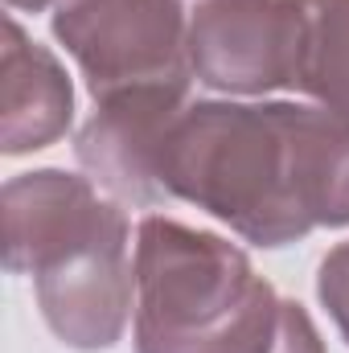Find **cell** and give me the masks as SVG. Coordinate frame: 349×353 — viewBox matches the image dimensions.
Masks as SVG:
<instances>
[{
    "mask_svg": "<svg viewBox=\"0 0 349 353\" xmlns=\"http://www.w3.org/2000/svg\"><path fill=\"white\" fill-rule=\"evenodd\" d=\"M54 33L87 70L94 99L185 79L177 0H66Z\"/></svg>",
    "mask_w": 349,
    "mask_h": 353,
    "instance_id": "277c9868",
    "label": "cell"
},
{
    "mask_svg": "<svg viewBox=\"0 0 349 353\" xmlns=\"http://www.w3.org/2000/svg\"><path fill=\"white\" fill-rule=\"evenodd\" d=\"M165 201H193L259 247L349 222V111L197 103L157 157Z\"/></svg>",
    "mask_w": 349,
    "mask_h": 353,
    "instance_id": "6da1fadb",
    "label": "cell"
},
{
    "mask_svg": "<svg viewBox=\"0 0 349 353\" xmlns=\"http://www.w3.org/2000/svg\"><path fill=\"white\" fill-rule=\"evenodd\" d=\"M304 50L300 0H210L189 25V62L206 87H296Z\"/></svg>",
    "mask_w": 349,
    "mask_h": 353,
    "instance_id": "5b68a950",
    "label": "cell"
},
{
    "mask_svg": "<svg viewBox=\"0 0 349 353\" xmlns=\"http://www.w3.org/2000/svg\"><path fill=\"white\" fill-rule=\"evenodd\" d=\"M185 111V79L128 87L99 99V111L79 136V161L111 193L136 205H161L157 157L161 140L177 115Z\"/></svg>",
    "mask_w": 349,
    "mask_h": 353,
    "instance_id": "8992f818",
    "label": "cell"
},
{
    "mask_svg": "<svg viewBox=\"0 0 349 353\" xmlns=\"http://www.w3.org/2000/svg\"><path fill=\"white\" fill-rule=\"evenodd\" d=\"M4 234L8 267L37 275V300L58 337L74 350L115 345L132 304L123 214L79 176L33 173L4 193Z\"/></svg>",
    "mask_w": 349,
    "mask_h": 353,
    "instance_id": "3957f363",
    "label": "cell"
},
{
    "mask_svg": "<svg viewBox=\"0 0 349 353\" xmlns=\"http://www.w3.org/2000/svg\"><path fill=\"white\" fill-rule=\"evenodd\" d=\"M321 300L329 304L333 321L341 325V333H346V341H349V243L337 247L321 263Z\"/></svg>",
    "mask_w": 349,
    "mask_h": 353,
    "instance_id": "9c48e42d",
    "label": "cell"
},
{
    "mask_svg": "<svg viewBox=\"0 0 349 353\" xmlns=\"http://www.w3.org/2000/svg\"><path fill=\"white\" fill-rule=\"evenodd\" d=\"M8 4H17V8H41V4H50V0H8Z\"/></svg>",
    "mask_w": 349,
    "mask_h": 353,
    "instance_id": "30bf717a",
    "label": "cell"
},
{
    "mask_svg": "<svg viewBox=\"0 0 349 353\" xmlns=\"http://www.w3.org/2000/svg\"><path fill=\"white\" fill-rule=\"evenodd\" d=\"M70 123V83L58 62L29 46L21 25L8 21L4 50V152L50 144Z\"/></svg>",
    "mask_w": 349,
    "mask_h": 353,
    "instance_id": "52a82bcc",
    "label": "cell"
},
{
    "mask_svg": "<svg viewBox=\"0 0 349 353\" xmlns=\"http://www.w3.org/2000/svg\"><path fill=\"white\" fill-rule=\"evenodd\" d=\"M304 50L296 87L349 111V0H300Z\"/></svg>",
    "mask_w": 349,
    "mask_h": 353,
    "instance_id": "ba28073f",
    "label": "cell"
},
{
    "mask_svg": "<svg viewBox=\"0 0 349 353\" xmlns=\"http://www.w3.org/2000/svg\"><path fill=\"white\" fill-rule=\"evenodd\" d=\"M140 353H321L300 304L279 300L243 251L169 218L140 226Z\"/></svg>",
    "mask_w": 349,
    "mask_h": 353,
    "instance_id": "7a4b0ae2",
    "label": "cell"
}]
</instances>
